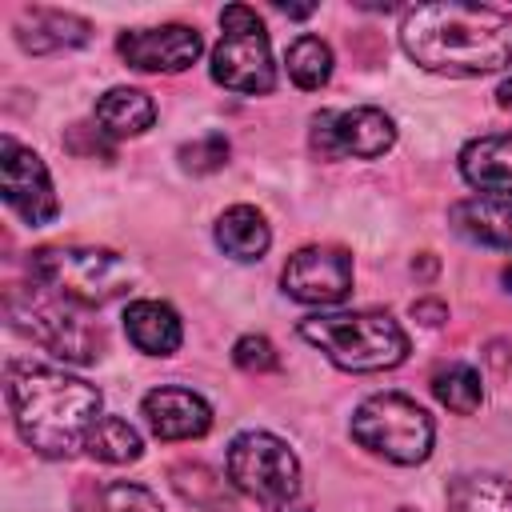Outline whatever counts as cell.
I'll return each mask as SVG.
<instances>
[{"label": "cell", "instance_id": "cell-16", "mask_svg": "<svg viewBox=\"0 0 512 512\" xmlns=\"http://www.w3.org/2000/svg\"><path fill=\"white\" fill-rule=\"evenodd\" d=\"M124 332L144 356H172L184 340L180 316L164 300H132L124 308Z\"/></svg>", "mask_w": 512, "mask_h": 512}, {"label": "cell", "instance_id": "cell-22", "mask_svg": "<svg viewBox=\"0 0 512 512\" xmlns=\"http://www.w3.org/2000/svg\"><path fill=\"white\" fill-rule=\"evenodd\" d=\"M432 396H436L448 412H456V416H472V412L484 404L480 372H476L472 364H460V360L440 364V368L432 372Z\"/></svg>", "mask_w": 512, "mask_h": 512}, {"label": "cell", "instance_id": "cell-25", "mask_svg": "<svg viewBox=\"0 0 512 512\" xmlns=\"http://www.w3.org/2000/svg\"><path fill=\"white\" fill-rule=\"evenodd\" d=\"M288 76L296 80V88H324L332 80V48L320 36H296L288 48Z\"/></svg>", "mask_w": 512, "mask_h": 512}, {"label": "cell", "instance_id": "cell-21", "mask_svg": "<svg viewBox=\"0 0 512 512\" xmlns=\"http://www.w3.org/2000/svg\"><path fill=\"white\" fill-rule=\"evenodd\" d=\"M172 484L192 508H204V512H232L236 508L232 480L216 476L208 464H176L172 468Z\"/></svg>", "mask_w": 512, "mask_h": 512}, {"label": "cell", "instance_id": "cell-15", "mask_svg": "<svg viewBox=\"0 0 512 512\" xmlns=\"http://www.w3.org/2000/svg\"><path fill=\"white\" fill-rule=\"evenodd\" d=\"M460 176L476 192L508 200L512 196V132L468 140L464 152H460Z\"/></svg>", "mask_w": 512, "mask_h": 512}, {"label": "cell", "instance_id": "cell-3", "mask_svg": "<svg viewBox=\"0 0 512 512\" xmlns=\"http://www.w3.org/2000/svg\"><path fill=\"white\" fill-rule=\"evenodd\" d=\"M312 348H320L344 372H384L404 364L408 332L376 308L364 312H316L296 328Z\"/></svg>", "mask_w": 512, "mask_h": 512}, {"label": "cell", "instance_id": "cell-14", "mask_svg": "<svg viewBox=\"0 0 512 512\" xmlns=\"http://www.w3.org/2000/svg\"><path fill=\"white\" fill-rule=\"evenodd\" d=\"M88 36H92V24L76 12H60V8H24L16 20V44L32 56L80 48V44H88Z\"/></svg>", "mask_w": 512, "mask_h": 512}, {"label": "cell", "instance_id": "cell-9", "mask_svg": "<svg viewBox=\"0 0 512 512\" xmlns=\"http://www.w3.org/2000/svg\"><path fill=\"white\" fill-rule=\"evenodd\" d=\"M308 144L320 160H376L396 144V124L384 108H324L312 116Z\"/></svg>", "mask_w": 512, "mask_h": 512}, {"label": "cell", "instance_id": "cell-6", "mask_svg": "<svg viewBox=\"0 0 512 512\" xmlns=\"http://www.w3.org/2000/svg\"><path fill=\"white\" fill-rule=\"evenodd\" d=\"M28 272L36 284L52 288L56 296L80 304V308H100L116 296L128 292L132 272L128 264L108 252V248H36L28 256Z\"/></svg>", "mask_w": 512, "mask_h": 512}, {"label": "cell", "instance_id": "cell-17", "mask_svg": "<svg viewBox=\"0 0 512 512\" xmlns=\"http://www.w3.org/2000/svg\"><path fill=\"white\" fill-rule=\"evenodd\" d=\"M452 228L472 240V244H488V248H504L512 252V200H496V196H472L448 208Z\"/></svg>", "mask_w": 512, "mask_h": 512}, {"label": "cell", "instance_id": "cell-4", "mask_svg": "<svg viewBox=\"0 0 512 512\" xmlns=\"http://www.w3.org/2000/svg\"><path fill=\"white\" fill-rule=\"evenodd\" d=\"M8 320L16 332H24L32 344L48 348L52 356L60 360H72V364H92L104 356V328L92 324L72 300L56 296L52 288L44 284H12L8 288Z\"/></svg>", "mask_w": 512, "mask_h": 512}, {"label": "cell", "instance_id": "cell-10", "mask_svg": "<svg viewBox=\"0 0 512 512\" xmlns=\"http://www.w3.org/2000/svg\"><path fill=\"white\" fill-rule=\"evenodd\" d=\"M0 192H4V204L32 228L52 224L60 212V200H56L44 160L12 136L0 140Z\"/></svg>", "mask_w": 512, "mask_h": 512}, {"label": "cell", "instance_id": "cell-26", "mask_svg": "<svg viewBox=\"0 0 512 512\" xmlns=\"http://www.w3.org/2000/svg\"><path fill=\"white\" fill-rule=\"evenodd\" d=\"M180 164L188 172H216L228 164V140L220 132H208L192 144H180Z\"/></svg>", "mask_w": 512, "mask_h": 512}, {"label": "cell", "instance_id": "cell-1", "mask_svg": "<svg viewBox=\"0 0 512 512\" xmlns=\"http://www.w3.org/2000/svg\"><path fill=\"white\" fill-rule=\"evenodd\" d=\"M400 48L436 76H484L512 64V12L488 4H416L400 20Z\"/></svg>", "mask_w": 512, "mask_h": 512}, {"label": "cell", "instance_id": "cell-27", "mask_svg": "<svg viewBox=\"0 0 512 512\" xmlns=\"http://www.w3.org/2000/svg\"><path fill=\"white\" fill-rule=\"evenodd\" d=\"M232 360H236V368H244V372H272V368H280L276 344H272L268 336H260V332L240 336V340L232 344Z\"/></svg>", "mask_w": 512, "mask_h": 512}, {"label": "cell", "instance_id": "cell-31", "mask_svg": "<svg viewBox=\"0 0 512 512\" xmlns=\"http://www.w3.org/2000/svg\"><path fill=\"white\" fill-rule=\"evenodd\" d=\"M500 280H504V288H508V292H512V264H508V268H504V272H500Z\"/></svg>", "mask_w": 512, "mask_h": 512}, {"label": "cell", "instance_id": "cell-29", "mask_svg": "<svg viewBox=\"0 0 512 512\" xmlns=\"http://www.w3.org/2000/svg\"><path fill=\"white\" fill-rule=\"evenodd\" d=\"M412 272H420V276H432V272H436V260H432V252H420V260H412Z\"/></svg>", "mask_w": 512, "mask_h": 512}, {"label": "cell", "instance_id": "cell-13", "mask_svg": "<svg viewBox=\"0 0 512 512\" xmlns=\"http://www.w3.org/2000/svg\"><path fill=\"white\" fill-rule=\"evenodd\" d=\"M140 412L160 440H196L212 428V408L200 392L188 388H152L140 400Z\"/></svg>", "mask_w": 512, "mask_h": 512}, {"label": "cell", "instance_id": "cell-23", "mask_svg": "<svg viewBox=\"0 0 512 512\" xmlns=\"http://www.w3.org/2000/svg\"><path fill=\"white\" fill-rule=\"evenodd\" d=\"M84 452L92 460H104V464H132V460H140L144 440L124 416H100L96 428L88 432Z\"/></svg>", "mask_w": 512, "mask_h": 512}, {"label": "cell", "instance_id": "cell-28", "mask_svg": "<svg viewBox=\"0 0 512 512\" xmlns=\"http://www.w3.org/2000/svg\"><path fill=\"white\" fill-rule=\"evenodd\" d=\"M412 316H416L420 324H428V328H440V324L448 320V308H444L440 300H416V304H412Z\"/></svg>", "mask_w": 512, "mask_h": 512}, {"label": "cell", "instance_id": "cell-12", "mask_svg": "<svg viewBox=\"0 0 512 512\" xmlns=\"http://www.w3.org/2000/svg\"><path fill=\"white\" fill-rule=\"evenodd\" d=\"M124 64L140 72H184L200 60L204 40L188 24H160V28H128L116 40Z\"/></svg>", "mask_w": 512, "mask_h": 512}, {"label": "cell", "instance_id": "cell-7", "mask_svg": "<svg viewBox=\"0 0 512 512\" xmlns=\"http://www.w3.org/2000/svg\"><path fill=\"white\" fill-rule=\"evenodd\" d=\"M352 440L388 460V464H420L432 452L436 424L432 416L404 392H376L352 412Z\"/></svg>", "mask_w": 512, "mask_h": 512}, {"label": "cell", "instance_id": "cell-5", "mask_svg": "<svg viewBox=\"0 0 512 512\" xmlns=\"http://www.w3.org/2000/svg\"><path fill=\"white\" fill-rule=\"evenodd\" d=\"M224 468L228 480L240 496L256 500L264 512H296L300 508V492H304V472L296 452L264 432V428H248L240 436H232L228 452H224Z\"/></svg>", "mask_w": 512, "mask_h": 512}, {"label": "cell", "instance_id": "cell-11", "mask_svg": "<svg viewBox=\"0 0 512 512\" xmlns=\"http://www.w3.org/2000/svg\"><path fill=\"white\" fill-rule=\"evenodd\" d=\"M280 288L300 304H316V308L340 304L352 292V256L344 248L308 244L288 256L280 272Z\"/></svg>", "mask_w": 512, "mask_h": 512}, {"label": "cell", "instance_id": "cell-2", "mask_svg": "<svg viewBox=\"0 0 512 512\" xmlns=\"http://www.w3.org/2000/svg\"><path fill=\"white\" fill-rule=\"evenodd\" d=\"M4 392L20 440L44 460H68L80 452L104 416L100 388L32 360H12L4 368Z\"/></svg>", "mask_w": 512, "mask_h": 512}, {"label": "cell", "instance_id": "cell-24", "mask_svg": "<svg viewBox=\"0 0 512 512\" xmlns=\"http://www.w3.org/2000/svg\"><path fill=\"white\" fill-rule=\"evenodd\" d=\"M80 512H164L160 496L144 484H128V480H108L100 488H92L80 500Z\"/></svg>", "mask_w": 512, "mask_h": 512}, {"label": "cell", "instance_id": "cell-30", "mask_svg": "<svg viewBox=\"0 0 512 512\" xmlns=\"http://www.w3.org/2000/svg\"><path fill=\"white\" fill-rule=\"evenodd\" d=\"M496 100H500V108H508V112H512V76L496 88Z\"/></svg>", "mask_w": 512, "mask_h": 512}, {"label": "cell", "instance_id": "cell-18", "mask_svg": "<svg viewBox=\"0 0 512 512\" xmlns=\"http://www.w3.org/2000/svg\"><path fill=\"white\" fill-rule=\"evenodd\" d=\"M448 512H512V480L500 472H460L444 488Z\"/></svg>", "mask_w": 512, "mask_h": 512}, {"label": "cell", "instance_id": "cell-8", "mask_svg": "<svg viewBox=\"0 0 512 512\" xmlns=\"http://www.w3.org/2000/svg\"><path fill=\"white\" fill-rule=\"evenodd\" d=\"M212 80L240 96H264L276 88L272 48H268V32L256 8L228 4L220 12V40L212 48Z\"/></svg>", "mask_w": 512, "mask_h": 512}, {"label": "cell", "instance_id": "cell-32", "mask_svg": "<svg viewBox=\"0 0 512 512\" xmlns=\"http://www.w3.org/2000/svg\"><path fill=\"white\" fill-rule=\"evenodd\" d=\"M396 512H412V508H396Z\"/></svg>", "mask_w": 512, "mask_h": 512}, {"label": "cell", "instance_id": "cell-20", "mask_svg": "<svg viewBox=\"0 0 512 512\" xmlns=\"http://www.w3.org/2000/svg\"><path fill=\"white\" fill-rule=\"evenodd\" d=\"M156 120V104L140 88H108L96 100V124L108 136H140Z\"/></svg>", "mask_w": 512, "mask_h": 512}, {"label": "cell", "instance_id": "cell-19", "mask_svg": "<svg viewBox=\"0 0 512 512\" xmlns=\"http://www.w3.org/2000/svg\"><path fill=\"white\" fill-rule=\"evenodd\" d=\"M216 244L224 248V256L248 264V260H260L268 252L272 232H268V220L252 204H232L216 220Z\"/></svg>", "mask_w": 512, "mask_h": 512}]
</instances>
